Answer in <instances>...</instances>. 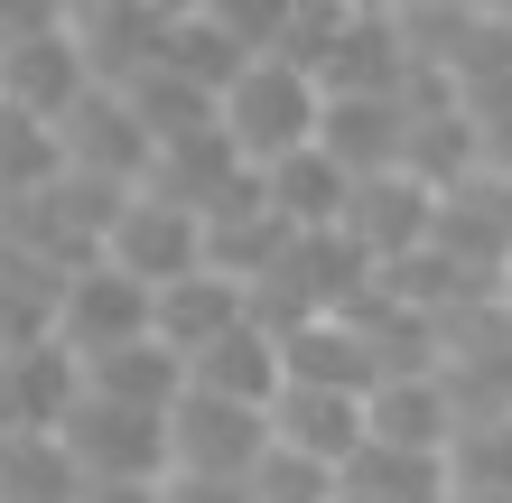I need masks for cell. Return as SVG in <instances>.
Wrapping results in <instances>:
<instances>
[{"label": "cell", "mask_w": 512, "mask_h": 503, "mask_svg": "<svg viewBox=\"0 0 512 503\" xmlns=\"http://www.w3.org/2000/svg\"><path fill=\"white\" fill-rule=\"evenodd\" d=\"M252 317V299L233 280H215V271H196V280H177V289H159V299H149V336H159L177 364H196L205 345L215 336H233Z\"/></svg>", "instance_id": "cell-15"}, {"label": "cell", "mask_w": 512, "mask_h": 503, "mask_svg": "<svg viewBox=\"0 0 512 503\" xmlns=\"http://www.w3.org/2000/svg\"><path fill=\"white\" fill-rule=\"evenodd\" d=\"M159 503H243V485H215V476H168Z\"/></svg>", "instance_id": "cell-23"}, {"label": "cell", "mask_w": 512, "mask_h": 503, "mask_svg": "<svg viewBox=\"0 0 512 503\" xmlns=\"http://www.w3.org/2000/svg\"><path fill=\"white\" fill-rule=\"evenodd\" d=\"M317 150L336 159L345 177H382V168H401V150H410V112L401 103H326Z\"/></svg>", "instance_id": "cell-16"}, {"label": "cell", "mask_w": 512, "mask_h": 503, "mask_svg": "<svg viewBox=\"0 0 512 503\" xmlns=\"http://www.w3.org/2000/svg\"><path fill=\"white\" fill-rule=\"evenodd\" d=\"M270 438H280L289 457L308 466H354V448H364V401L354 392H308V382H280V401H270Z\"/></svg>", "instance_id": "cell-12"}, {"label": "cell", "mask_w": 512, "mask_h": 503, "mask_svg": "<svg viewBox=\"0 0 512 503\" xmlns=\"http://www.w3.org/2000/svg\"><path fill=\"white\" fill-rule=\"evenodd\" d=\"M317 122H326V84L280 66V56H252L215 94V131H224V150L243 168H280L298 150H317Z\"/></svg>", "instance_id": "cell-1"}, {"label": "cell", "mask_w": 512, "mask_h": 503, "mask_svg": "<svg viewBox=\"0 0 512 503\" xmlns=\"http://www.w3.org/2000/svg\"><path fill=\"white\" fill-rule=\"evenodd\" d=\"M84 94H94V75H84V56H75L66 10H38V0L0 10V112L56 131Z\"/></svg>", "instance_id": "cell-2"}, {"label": "cell", "mask_w": 512, "mask_h": 503, "mask_svg": "<svg viewBox=\"0 0 512 503\" xmlns=\"http://www.w3.org/2000/svg\"><path fill=\"white\" fill-rule=\"evenodd\" d=\"M56 150H66V177H94V187L112 196H131L140 177H149V131H140V112L122 94H84L66 122H56Z\"/></svg>", "instance_id": "cell-8"}, {"label": "cell", "mask_w": 512, "mask_h": 503, "mask_svg": "<svg viewBox=\"0 0 512 503\" xmlns=\"http://www.w3.org/2000/svg\"><path fill=\"white\" fill-rule=\"evenodd\" d=\"M345 233H354V252H364L373 271H401L410 252H429V243H438V196L419 187L410 168L354 177V196H345Z\"/></svg>", "instance_id": "cell-7"}, {"label": "cell", "mask_w": 512, "mask_h": 503, "mask_svg": "<svg viewBox=\"0 0 512 503\" xmlns=\"http://www.w3.org/2000/svg\"><path fill=\"white\" fill-rule=\"evenodd\" d=\"M84 476L66 438H0V503H75Z\"/></svg>", "instance_id": "cell-21"}, {"label": "cell", "mask_w": 512, "mask_h": 503, "mask_svg": "<svg viewBox=\"0 0 512 503\" xmlns=\"http://www.w3.org/2000/svg\"><path fill=\"white\" fill-rule=\"evenodd\" d=\"M56 438H66L84 485H159L168 476V410H131V401L84 392Z\"/></svg>", "instance_id": "cell-3"}, {"label": "cell", "mask_w": 512, "mask_h": 503, "mask_svg": "<svg viewBox=\"0 0 512 503\" xmlns=\"http://www.w3.org/2000/svg\"><path fill=\"white\" fill-rule=\"evenodd\" d=\"M168 485V476H159ZM159 485H84L75 503H159Z\"/></svg>", "instance_id": "cell-24"}, {"label": "cell", "mask_w": 512, "mask_h": 503, "mask_svg": "<svg viewBox=\"0 0 512 503\" xmlns=\"http://www.w3.org/2000/svg\"><path fill=\"white\" fill-rule=\"evenodd\" d=\"M457 410H447L438 373H391L364 392V448H401V457H447Z\"/></svg>", "instance_id": "cell-11"}, {"label": "cell", "mask_w": 512, "mask_h": 503, "mask_svg": "<svg viewBox=\"0 0 512 503\" xmlns=\"http://www.w3.org/2000/svg\"><path fill=\"white\" fill-rule=\"evenodd\" d=\"M280 382H289V354H280V336L261 327V317H243L233 336H215L187 364V392H215V401H252V410H270L280 401Z\"/></svg>", "instance_id": "cell-14"}, {"label": "cell", "mask_w": 512, "mask_h": 503, "mask_svg": "<svg viewBox=\"0 0 512 503\" xmlns=\"http://www.w3.org/2000/svg\"><path fill=\"white\" fill-rule=\"evenodd\" d=\"M75 401H84V364L56 336L0 354V438H56L75 420Z\"/></svg>", "instance_id": "cell-9"}, {"label": "cell", "mask_w": 512, "mask_h": 503, "mask_svg": "<svg viewBox=\"0 0 512 503\" xmlns=\"http://www.w3.org/2000/svg\"><path fill=\"white\" fill-rule=\"evenodd\" d=\"M261 448H270V410H252V401H215V392H177V410H168V476L252 485Z\"/></svg>", "instance_id": "cell-5"}, {"label": "cell", "mask_w": 512, "mask_h": 503, "mask_svg": "<svg viewBox=\"0 0 512 503\" xmlns=\"http://www.w3.org/2000/svg\"><path fill=\"white\" fill-rule=\"evenodd\" d=\"M84 392L131 401V410H177V392H187V364H177L159 336H140V345H122V354H103V364H84Z\"/></svg>", "instance_id": "cell-18"}, {"label": "cell", "mask_w": 512, "mask_h": 503, "mask_svg": "<svg viewBox=\"0 0 512 503\" xmlns=\"http://www.w3.org/2000/svg\"><path fill=\"white\" fill-rule=\"evenodd\" d=\"M447 503H512L503 485H447Z\"/></svg>", "instance_id": "cell-25"}, {"label": "cell", "mask_w": 512, "mask_h": 503, "mask_svg": "<svg viewBox=\"0 0 512 503\" xmlns=\"http://www.w3.org/2000/svg\"><path fill=\"white\" fill-rule=\"evenodd\" d=\"M243 503H336V466H308V457H289L280 438H270L252 485H243Z\"/></svg>", "instance_id": "cell-22"}, {"label": "cell", "mask_w": 512, "mask_h": 503, "mask_svg": "<svg viewBox=\"0 0 512 503\" xmlns=\"http://www.w3.org/2000/svg\"><path fill=\"white\" fill-rule=\"evenodd\" d=\"M122 103L140 112V131H149V150H168V140H187V131H215V94L187 75H168V66H149L122 84Z\"/></svg>", "instance_id": "cell-20"}, {"label": "cell", "mask_w": 512, "mask_h": 503, "mask_svg": "<svg viewBox=\"0 0 512 503\" xmlns=\"http://www.w3.org/2000/svg\"><path fill=\"white\" fill-rule=\"evenodd\" d=\"M66 28H75V56L103 94H122L131 75H149L159 47H168V10H122V0H84V10H66Z\"/></svg>", "instance_id": "cell-10"}, {"label": "cell", "mask_w": 512, "mask_h": 503, "mask_svg": "<svg viewBox=\"0 0 512 503\" xmlns=\"http://www.w3.org/2000/svg\"><path fill=\"white\" fill-rule=\"evenodd\" d=\"M149 196H168V205H187V215L205 224L215 205H233L252 187V168L224 150V131H187V140H168V150H149V177H140Z\"/></svg>", "instance_id": "cell-13"}, {"label": "cell", "mask_w": 512, "mask_h": 503, "mask_svg": "<svg viewBox=\"0 0 512 503\" xmlns=\"http://www.w3.org/2000/svg\"><path fill=\"white\" fill-rule=\"evenodd\" d=\"M345 196H354V177L326 159V150H298V159H280V168H261V205H270L289 233L345 224Z\"/></svg>", "instance_id": "cell-17"}, {"label": "cell", "mask_w": 512, "mask_h": 503, "mask_svg": "<svg viewBox=\"0 0 512 503\" xmlns=\"http://www.w3.org/2000/svg\"><path fill=\"white\" fill-rule=\"evenodd\" d=\"M140 336H149V289H131L112 261L66 271V289H56V345H66L75 364H103V354H122Z\"/></svg>", "instance_id": "cell-6"}, {"label": "cell", "mask_w": 512, "mask_h": 503, "mask_svg": "<svg viewBox=\"0 0 512 503\" xmlns=\"http://www.w3.org/2000/svg\"><path fill=\"white\" fill-rule=\"evenodd\" d=\"M103 261H112L131 289H149V299H159V289H177V280L205 271V224L187 215V205L131 187L122 215H112V233H103Z\"/></svg>", "instance_id": "cell-4"}, {"label": "cell", "mask_w": 512, "mask_h": 503, "mask_svg": "<svg viewBox=\"0 0 512 503\" xmlns=\"http://www.w3.org/2000/svg\"><path fill=\"white\" fill-rule=\"evenodd\" d=\"M56 289H66V271H47L28 252H0V354L56 336Z\"/></svg>", "instance_id": "cell-19"}]
</instances>
